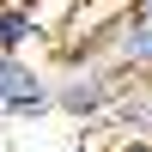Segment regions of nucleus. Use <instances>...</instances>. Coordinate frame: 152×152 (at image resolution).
Listing matches in <instances>:
<instances>
[{
    "label": "nucleus",
    "instance_id": "obj_1",
    "mask_svg": "<svg viewBox=\"0 0 152 152\" xmlns=\"http://www.w3.org/2000/svg\"><path fill=\"white\" fill-rule=\"evenodd\" d=\"M122 91L128 79L110 61H67L61 73H49V110H61L67 122H110Z\"/></svg>",
    "mask_w": 152,
    "mask_h": 152
},
{
    "label": "nucleus",
    "instance_id": "obj_2",
    "mask_svg": "<svg viewBox=\"0 0 152 152\" xmlns=\"http://www.w3.org/2000/svg\"><path fill=\"white\" fill-rule=\"evenodd\" d=\"M49 116V73L31 55H0V122Z\"/></svg>",
    "mask_w": 152,
    "mask_h": 152
},
{
    "label": "nucleus",
    "instance_id": "obj_3",
    "mask_svg": "<svg viewBox=\"0 0 152 152\" xmlns=\"http://www.w3.org/2000/svg\"><path fill=\"white\" fill-rule=\"evenodd\" d=\"M49 18L37 6H0V55H31L37 43H49Z\"/></svg>",
    "mask_w": 152,
    "mask_h": 152
},
{
    "label": "nucleus",
    "instance_id": "obj_4",
    "mask_svg": "<svg viewBox=\"0 0 152 152\" xmlns=\"http://www.w3.org/2000/svg\"><path fill=\"white\" fill-rule=\"evenodd\" d=\"M110 122L122 140H152V85H128L122 104L110 110Z\"/></svg>",
    "mask_w": 152,
    "mask_h": 152
},
{
    "label": "nucleus",
    "instance_id": "obj_5",
    "mask_svg": "<svg viewBox=\"0 0 152 152\" xmlns=\"http://www.w3.org/2000/svg\"><path fill=\"white\" fill-rule=\"evenodd\" d=\"M116 152H152V140H116Z\"/></svg>",
    "mask_w": 152,
    "mask_h": 152
},
{
    "label": "nucleus",
    "instance_id": "obj_6",
    "mask_svg": "<svg viewBox=\"0 0 152 152\" xmlns=\"http://www.w3.org/2000/svg\"><path fill=\"white\" fill-rule=\"evenodd\" d=\"M128 6H134V12H152V0H128Z\"/></svg>",
    "mask_w": 152,
    "mask_h": 152
}]
</instances>
